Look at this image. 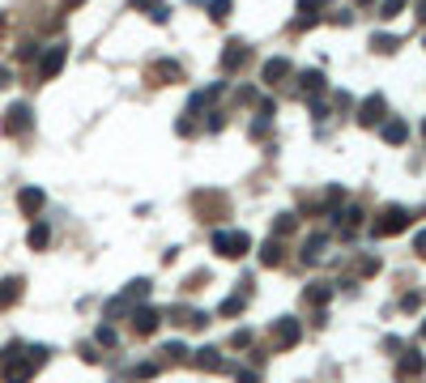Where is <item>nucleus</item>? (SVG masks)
<instances>
[{"instance_id": "1", "label": "nucleus", "mask_w": 426, "mask_h": 383, "mask_svg": "<svg viewBox=\"0 0 426 383\" xmlns=\"http://www.w3.org/2000/svg\"><path fill=\"white\" fill-rule=\"evenodd\" d=\"M213 251L226 255V260H239V255L252 251V239H247L243 230H217V235H213Z\"/></svg>"}, {"instance_id": "2", "label": "nucleus", "mask_w": 426, "mask_h": 383, "mask_svg": "<svg viewBox=\"0 0 426 383\" xmlns=\"http://www.w3.org/2000/svg\"><path fill=\"white\" fill-rule=\"evenodd\" d=\"M409 226V213L405 209H396V204H392V209L380 217V222H371V235L375 239H388V235H400V230H405Z\"/></svg>"}, {"instance_id": "3", "label": "nucleus", "mask_w": 426, "mask_h": 383, "mask_svg": "<svg viewBox=\"0 0 426 383\" xmlns=\"http://www.w3.org/2000/svg\"><path fill=\"white\" fill-rule=\"evenodd\" d=\"M298 337H303L298 320H278V324H273V349H290Z\"/></svg>"}, {"instance_id": "4", "label": "nucleus", "mask_w": 426, "mask_h": 383, "mask_svg": "<svg viewBox=\"0 0 426 383\" xmlns=\"http://www.w3.org/2000/svg\"><path fill=\"white\" fill-rule=\"evenodd\" d=\"M149 77H154V86H175V81H184V68L175 60H158L154 68H149Z\"/></svg>"}, {"instance_id": "5", "label": "nucleus", "mask_w": 426, "mask_h": 383, "mask_svg": "<svg viewBox=\"0 0 426 383\" xmlns=\"http://www.w3.org/2000/svg\"><path fill=\"white\" fill-rule=\"evenodd\" d=\"M0 128H5V137L26 132V128H30V107H21V102H17V107H9V115H5V124H0Z\"/></svg>"}, {"instance_id": "6", "label": "nucleus", "mask_w": 426, "mask_h": 383, "mask_svg": "<svg viewBox=\"0 0 426 383\" xmlns=\"http://www.w3.org/2000/svg\"><path fill=\"white\" fill-rule=\"evenodd\" d=\"M64 56H68V47H52V51L39 60V77H43V81H52V77L64 68Z\"/></svg>"}, {"instance_id": "7", "label": "nucleus", "mask_w": 426, "mask_h": 383, "mask_svg": "<svg viewBox=\"0 0 426 383\" xmlns=\"http://www.w3.org/2000/svg\"><path fill=\"white\" fill-rule=\"evenodd\" d=\"M380 119H384V98L375 94V98H367L362 107H358V124H362V128H371V124H380Z\"/></svg>"}, {"instance_id": "8", "label": "nucleus", "mask_w": 426, "mask_h": 383, "mask_svg": "<svg viewBox=\"0 0 426 383\" xmlns=\"http://www.w3.org/2000/svg\"><path fill=\"white\" fill-rule=\"evenodd\" d=\"M17 209L35 217V213L43 209V192H39V188H21V192H17Z\"/></svg>"}, {"instance_id": "9", "label": "nucleus", "mask_w": 426, "mask_h": 383, "mask_svg": "<svg viewBox=\"0 0 426 383\" xmlns=\"http://www.w3.org/2000/svg\"><path fill=\"white\" fill-rule=\"evenodd\" d=\"M133 328L141 332V337H149V332L158 328V311H149V306H141V311H133Z\"/></svg>"}, {"instance_id": "10", "label": "nucleus", "mask_w": 426, "mask_h": 383, "mask_svg": "<svg viewBox=\"0 0 426 383\" xmlns=\"http://www.w3.org/2000/svg\"><path fill=\"white\" fill-rule=\"evenodd\" d=\"M21 298V277H9V281H0V306H5V311H9V306Z\"/></svg>"}, {"instance_id": "11", "label": "nucleus", "mask_w": 426, "mask_h": 383, "mask_svg": "<svg viewBox=\"0 0 426 383\" xmlns=\"http://www.w3.org/2000/svg\"><path fill=\"white\" fill-rule=\"evenodd\" d=\"M243 60H247V47H243V43H226V51H222V68L231 72V68H239Z\"/></svg>"}, {"instance_id": "12", "label": "nucleus", "mask_w": 426, "mask_h": 383, "mask_svg": "<svg viewBox=\"0 0 426 383\" xmlns=\"http://www.w3.org/2000/svg\"><path fill=\"white\" fill-rule=\"evenodd\" d=\"M384 141H392V145H400V141H409V124H400V119L384 124Z\"/></svg>"}, {"instance_id": "13", "label": "nucleus", "mask_w": 426, "mask_h": 383, "mask_svg": "<svg viewBox=\"0 0 426 383\" xmlns=\"http://www.w3.org/2000/svg\"><path fill=\"white\" fill-rule=\"evenodd\" d=\"M133 5H137V9H145L154 21H166V13H171V9L162 5V0H133Z\"/></svg>"}, {"instance_id": "14", "label": "nucleus", "mask_w": 426, "mask_h": 383, "mask_svg": "<svg viewBox=\"0 0 426 383\" xmlns=\"http://www.w3.org/2000/svg\"><path fill=\"white\" fill-rule=\"evenodd\" d=\"M286 72H290V60H269V64H264V81L273 86V81H282Z\"/></svg>"}, {"instance_id": "15", "label": "nucleus", "mask_w": 426, "mask_h": 383, "mask_svg": "<svg viewBox=\"0 0 426 383\" xmlns=\"http://www.w3.org/2000/svg\"><path fill=\"white\" fill-rule=\"evenodd\" d=\"M260 264H269V268H273V264H282V243H278V239H269V243H264Z\"/></svg>"}, {"instance_id": "16", "label": "nucleus", "mask_w": 426, "mask_h": 383, "mask_svg": "<svg viewBox=\"0 0 426 383\" xmlns=\"http://www.w3.org/2000/svg\"><path fill=\"white\" fill-rule=\"evenodd\" d=\"M196 366H200V371H222L217 349H200V353H196Z\"/></svg>"}, {"instance_id": "17", "label": "nucleus", "mask_w": 426, "mask_h": 383, "mask_svg": "<svg viewBox=\"0 0 426 383\" xmlns=\"http://www.w3.org/2000/svg\"><path fill=\"white\" fill-rule=\"evenodd\" d=\"M324 243H329V239H324V235H311V239L303 243V260H320V251H324Z\"/></svg>"}, {"instance_id": "18", "label": "nucleus", "mask_w": 426, "mask_h": 383, "mask_svg": "<svg viewBox=\"0 0 426 383\" xmlns=\"http://www.w3.org/2000/svg\"><path fill=\"white\" fill-rule=\"evenodd\" d=\"M298 81H303V90L320 94V90H324V72H316V68H311V72H303V77H298Z\"/></svg>"}, {"instance_id": "19", "label": "nucleus", "mask_w": 426, "mask_h": 383, "mask_svg": "<svg viewBox=\"0 0 426 383\" xmlns=\"http://www.w3.org/2000/svg\"><path fill=\"white\" fill-rule=\"evenodd\" d=\"M47 239H52V230H47L43 222H39V226H30V247H35V251H39V247H47Z\"/></svg>"}, {"instance_id": "20", "label": "nucleus", "mask_w": 426, "mask_h": 383, "mask_svg": "<svg viewBox=\"0 0 426 383\" xmlns=\"http://www.w3.org/2000/svg\"><path fill=\"white\" fill-rule=\"evenodd\" d=\"M209 17H213V21H226V17H231V0H213V5H209Z\"/></svg>"}, {"instance_id": "21", "label": "nucleus", "mask_w": 426, "mask_h": 383, "mask_svg": "<svg viewBox=\"0 0 426 383\" xmlns=\"http://www.w3.org/2000/svg\"><path fill=\"white\" fill-rule=\"evenodd\" d=\"M243 306H247V294H235V298L222 302V315H235V311H243Z\"/></svg>"}, {"instance_id": "22", "label": "nucleus", "mask_w": 426, "mask_h": 383, "mask_svg": "<svg viewBox=\"0 0 426 383\" xmlns=\"http://www.w3.org/2000/svg\"><path fill=\"white\" fill-rule=\"evenodd\" d=\"M400 371H405V375H418V371H422V357H418L414 349H409L405 357H400Z\"/></svg>"}, {"instance_id": "23", "label": "nucleus", "mask_w": 426, "mask_h": 383, "mask_svg": "<svg viewBox=\"0 0 426 383\" xmlns=\"http://www.w3.org/2000/svg\"><path fill=\"white\" fill-rule=\"evenodd\" d=\"M329 298H333V290H329V286H316V290H307V302H316V306H324Z\"/></svg>"}, {"instance_id": "24", "label": "nucleus", "mask_w": 426, "mask_h": 383, "mask_svg": "<svg viewBox=\"0 0 426 383\" xmlns=\"http://www.w3.org/2000/svg\"><path fill=\"white\" fill-rule=\"evenodd\" d=\"M94 341H98V345H115V328H107V324H103V328L94 332Z\"/></svg>"}, {"instance_id": "25", "label": "nucleus", "mask_w": 426, "mask_h": 383, "mask_svg": "<svg viewBox=\"0 0 426 383\" xmlns=\"http://www.w3.org/2000/svg\"><path fill=\"white\" fill-rule=\"evenodd\" d=\"M162 353H166V357H171V362H180V357H184V353H188V349H184V345H180V341H171V345H166V349H162Z\"/></svg>"}, {"instance_id": "26", "label": "nucleus", "mask_w": 426, "mask_h": 383, "mask_svg": "<svg viewBox=\"0 0 426 383\" xmlns=\"http://www.w3.org/2000/svg\"><path fill=\"white\" fill-rule=\"evenodd\" d=\"M35 56H39L35 43H21V47H17V60H35Z\"/></svg>"}, {"instance_id": "27", "label": "nucleus", "mask_w": 426, "mask_h": 383, "mask_svg": "<svg viewBox=\"0 0 426 383\" xmlns=\"http://www.w3.org/2000/svg\"><path fill=\"white\" fill-rule=\"evenodd\" d=\"M290 230H294V213H282L278 217V235H290Z\"/></svg>"}, {"instance_id": "28", "label": "nucleus", "mask_w": 426, "mask_h": 383, "mask_svg": "<svg viewBox=\"0 0 426 383\" xmlns=\"http://www.w3.org/2000/svg\"><path fill=\"white\" fill-rule=\"evenodd\" d=\"M414 247H418V255H426V230H418V239H414Z\"/></svg>"}, {"instance_id": "29", "label": "nucleus", "mask_w": 426, "mask_h": 383, "mask_svg": "<svg viewBox=\"0 0 426 383\" xmlns=\"http://www.w3.org/2000/svg\"><path fill=\"white\" fill-rule=\"evenodd\" d=\"M86 5V0H64V9H81Z\"/></svg>"}, {"instance_id": "30", "label": "nucleus", "mask_w": 426, "mask_h": 383, "mask_svg": "<svg viewBox=\"0 0 426 383\" xmlns=\"http://www.w3.org/2000/svg\"><path fill=\"white\" fill-rule=\"evenodd\" d=\"M0 86H9V68H0Z\"/></svg>"}, {"instance_id": "31", "label": "nucleus", "mask_w": 426, "mask_h": 383, "mask_svg": "<svg viewBox=\"0 0 426 383\" xmlns=\"http://www.w3.org/2000/svg\"><path fill=\"white\" fill-rule=\"evenodd\" d=\"M418 17H422V21H426V0H422V9H418Z\"/></svg>"}, {"instance_id": "32", "label": "nucleus", "mask_w": 426, "mask_h": 383, "mask_svg": "<svg viewBox=\"0 0 426 383\" xmlns=\"http://www.w3.org/2000/svg\"><path fill=\"white\" fill-rule=\"evenodd\" d=\"M422 337H426V324H422Z\"/></svg>"}, {"instance_id": "33", "label": "nucleus", "mask_w": 426, "mask_h": 383, "mask_svg": "<svg viewBox=\"0 0 426 383\" xmlns=\"http://www.w3.org/2000/svg\"><path fill=\"white\" fill-rule=\"evenodd\" d=\"M422 132H426V124H422Z\"/></svg>"}]
</instances>
